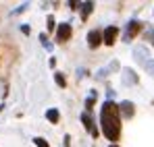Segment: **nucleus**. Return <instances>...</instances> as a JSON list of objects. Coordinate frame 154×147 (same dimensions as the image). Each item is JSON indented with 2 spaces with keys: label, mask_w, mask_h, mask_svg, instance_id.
Returning <instances> with one entry per match:
<instances>
[{
  "label": "nucleus",
  "mask_w": 154,
  "mask_h": 147,
  "mask_svg": "<svg viewBox=\"0 0 154 147\" xmlns=\"http://www.w3.org/2000/svg\"><path fill=\"white\" fill-rule=\"evenodd\" d=\"M100 126L102 133L108 141H119L121 137V112H119V104H115L112 99H106L102 104V114H100Z\"/></svg>",
  "instance_id": "nucleus-1"
},
{
  "label": "nucleus",
  "mask_w": 154,
  "mask_h": 147,
  "mask_svg": "<svg viewBox=\"0 0 154 147\" xmlns=\"http://www.w3.org/2000/svg\"><path fill=\"white\" fill-rule=\"evenodd\" d=\"M73 35V29L69 23H58L56 25V42L58 44H67Z\"/></svg>",
  "instance_id": "nucleus-2"
},
{
  "label": "nucleus",
  "mask_w": 154,
  "mask_h": 147,
  "mask_svg": "<svg viewBox=\"0 0 154 147\" xmlns=\"http://www.w3.org/2000/svg\"><path fill=\"white\" fill-rule=\"evenodd\" d=\"M119 33H121V29L117 27V25H108L106 29L102 31V40L106 46H115V42H117V37H119Z\"/></svg>",
  "instance_id": "nucleus-3"
},
{
  "label": "nucleus",
  "mask_w": 154,
  "mask_h": 147,
  "mask_svg": "<svg viewBox=\"0 0 154 147\" xmlns=\"http://www.w3.org/2000/svg\"><path fill=\"white\" fill-rule=\"evenodd\" d=\"M140 29H142V23H140V21H135V19L129 21V23L125 25V31H123V40H125V42H131V40L140 33Z\"/></svg>",
  "instance_id": "nucleus-4"
},
{
  "label": "nucleus",
  "mask_w": 154,
  "mask_h": 147,
  "mask_svg": "<svg viewBox=\"0 0 154 147\" xmlns=\"http://www.w3.org/2000/svg\"><path fill=\"white\" fill-rule=\"evenodd\" d=\"M85 40H88V46H90L92 50H96L98 46H100V44H104L102 31H100V29H92V31L88 33V37H85Z\"/></svg>",
  "instance_id": "nucleus-5"
},
{
  "label": "nucleus",
  "mask_w": 154,
  "mask_h": 147,
  "mask_svg": "<svg viewBox=\"0 0 154 147\" xmlns=\"http://www.w3.org/2000/svg\"><path fill=\"white\" fill-rule=\"evenodd\" d=\"M119 112H121V116L123 118H133V114H135V106H133V101H129V99H123L121 104H119Z\"/></svg>",
  "instance_id": "nucleus-6"
},
{
  "label": "nucleus",
  "mask_w": 154,
  "mask_h": 147,
  "mask_svg": "<svg viewBox=\"0 0 154 147\" xmlns=\"http://www.w3.org/2000/svg\"><path fill=\"white\" fill-rule=\"evenodd\" d=\"M81 122H83V126H85V131L92 135V137H98V131H96V126H94V118H92V114L85 110L83 114H81Z\"/></svg>",
  "instance_id": "nucleus-7"
},
{
  "label": "nucleus",
  "mask_w": 154,
  "mask_h": 147,
  "mask_svg": "<svg viewBox=\"0 0 154 147\" xmlns=\"http://www.w3.org/2000/svg\"><path fill=\"white\" fill-rule=\"evenodd\" d=\"M133 58H135L140 64H146L148 60H152V58H150V52H148V48H144V46L133 48Z\"/></svg>",
  "instance_id": "nucleus-8"
},
{
  "label": "nucleus",
  "mask_w": 154,
  "mask_h": 147,
  "mask_svg": "<svg viewBox=\"0 0 154 147\" xmlns=\"http://www.w3.org/2000/svg\"><path fill=\"white\" fill-rule=\"evenodd\" d=\"M92 10H94V2H81V19L83 21L92 15Z\"/></svg>",
  "instance_id": "nucleus-9"
},
{
  "label": "nucleus",
  "mask_w": 154,
  "mask_h": 147,
  "mask_svg": "<svg viewBox=\"0 0 154 147\" xmlns=\"http://www.w3.org/2000/svg\"><path fill=\"white\" fill-rule=\"evenodd\" d=\"M123 79H125V83H127V85H135V83H137V77H135V73H133V71H131V69H123Z\"/></svg>",
  "instance_id": "nucleus-10"
},
{
  "label": "nucleus",
  "mask_w": 154,
  "mask_h": 147,
  "mask_svg": "<svg viewBox=\"0 0 154 147\" xmlns=\"http://www.w3.org/2000/svg\"><path fill=\"white\" fill-rule=\"evenodd\" d=\"M46 118H48V120H50L52 124H56L58 120H60V112H58L56 108H50V110L46 112Z\"/></svg>",
  "instance_id": "nucleus-11"
},
{
  "label": "nucleus",
  "mask_w": 154,
  "mask_h": 147,
  "mask_svg": "<svg viewBox=\"0 0 154 147\" xmlns=\"http://www.w3.org/2000/svg\"><path fill=\"white\" fill-rule=\"evenodd\" d=\"M54 81L58 87H67V79L63 77V73H54Z\"/></svg>",
  "instance_id": "nucleus-12"
},
{
  "label": "nucleus",
  "mask_w": 154,
  "mask_h": 147,
  "mask_svg": "<svg viewBox=\"0 0 154 147\" xmlns=\"http://www.w3.org/2000/svg\"><path fill=\"white\" fill-rule=\"evenodd\" d=\"M94 101H96V91L92 89V91H90V98L85 99V108H88V112L92 110V106H94Z\"/></svg>",
  "instance_id": "nucleus-13"
},
{
  "label": "nucleus",
  "mask_w": 154,
  "mask_h": 147,
  "mask_svg": "<svg viewBox=\"0 0 154 147\" xmlns=\"http://www.w3.org/2000/svg\"><path fill=\"white\" fill-rule=\"evenodd\" d=\"M144 69H146V73L150 75V77H154V60H148V62L144 64Z\"/></svg>",
  "instance_id": "nucleus-14"
},
{
  "label": "nucleus",
  "mask_w": 154,
  "mask_h": 147,
  "mask_svg": "<svg viewBox=\"0 0 154 147\" xmlns=\"http://www.w3.org/2000/svg\"><path fill=\"white\" fill-rule=\"evenodd\" d=\"M33 143H35V147H50V145H48V141H46V139H42V137H35V139H33Z\"/></svg>",
  "instance_id": "nucleus-15"
},
{
  "label": "nucleus",
  "mask_w": 154,
  "mask_h": 147,
  "mask_svg": "<svg viewBox=\"0 0 154 147\" xmlns=\"http://www.w3.org/2000/svg\"><path fill=\"white\" fill-rule=\"evenodd\" d=\"M46 23H48V31L52 33V31H54V25H56V23H54V17H52V15H48V17H46Z\"/></svg>",
  "instance_id": "nucleus-16"
},
{
  "label": "nucleus",
  "mask_w": 154,
  "mask_h": 147,
  "mask_svg": "<svg viewBox=\"0 0 154 147\" xmlns=\"http://www.w3.org/2000/svg\"><path fill=\"white\" fill-rule=\"evenodd\" d=\"M146 37H148V40L152 42V46H154V29H152V31H148V33H146Z\"/></svg>",
  "instance_id": "nucleus-17"
},
{
  "label": "nucleus",
  "mask_w": 154,
  "mask_h": 147,
  "mask_svg": "<svg viewBox=\"0 0 154 147\" xmlns=\"http://www.w3.org/2000/svg\"><path fill=\"white\" fill-rule=\"evenodd\" d=\"M110 147H119V145H117V143H112V145H110Z\"/></svg>",
  "instance_id": "nucleus-18"
}]
</instances>
